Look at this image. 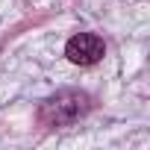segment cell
Wrapping results in <instances>:
<instances>
[{"mask_svg": "<svg viewBox=\"0 0 150 150\" xmlns=\"http://www.w3.org/2000/svg\"><path fill=\"white\" fill-rule=\"evenodd\" d=\"M91 109V100L86 91H77V88H65V91H56L53 97H47L41 106H38V121L50 129L56 127H71L77 124L86 112Z\"/></svg>", "mask_w": 150, "mask_h": 150, "instance_id": "obj_1", "label": "cell"}, {"mask_svg": "<svg viewBox=\"0 0 150 150\" xmlns=\"http://www.w3.org/2000/svg\"><path fill=\"white\" fill-rule=\"evenodd\" d=\"M103 53H106V44L94 33H77V35L65 44V56L74 65H94V62L103 59Z\"/></svg>", "mask_w": 150, "mask_h": 150, "instance_id": "obj_2", "label": "cell"}]
</instances>
